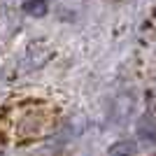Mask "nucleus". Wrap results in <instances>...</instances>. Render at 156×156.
<instances>
[{"instance_id": "f257e3e1", "label": "nucleus", "mask_w": 156, "mask_h": 156, "mask_svg": "<svg viewBox=\"0 0 156 156\" xmlns=\"http://www.w3.org/2000/svg\"><path fill=\"white\" fill-rule=\"evenodd\" d=\"M56 114L44 103H23L0 112V137L14 142H30L54 128Z\"/></svg>"}]
</instances>
